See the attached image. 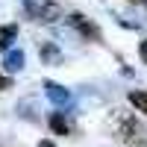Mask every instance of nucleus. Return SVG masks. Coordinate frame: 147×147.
I'll return each instance as SVG.
<instances>
[{
  "instance_id": "nucleus-6",
  "label": "nucleus",
  "mask_w": 147,
  "mask_h": 147,
  "mask_svg": "<svg viewBox=\"0 0 147 147\" xmlns=\"http://www.w3.org/2000/svg\"><path fill=\"white\" fill-rule=\"evenodd\" d=\"M129 103L138 109V112L147 115V91H129Z\"/></svg>"
},
{
  "instance_id": "nucleus-5",
  "label": "nucleus",
  "mask_w": 147,
  "mask_h": 147,
  "mask_svg": "<svg viewBox=\"0 0 147 147\" xmlns=\"http://www.w3.org/2000/svg\"><path fill=\"white\" fill-rule=\"evenodd\" d=\"M50 129L56 132V136H68V132H71V124H68V121H65L62 115L56 112V115L50 118Z\"/></svg>"
},
{
  "instance_id": "nucleus-4",
  "label": "nucleus",
  "mask_w": 147,
  "mask_h": 147,
  "mask_svg": "<svg viewBox=\"0 0 147 147\" xmlns=\"http://www.w3.org/2000/svg\"><path fill=\"white\" fill-rule=\"evenodd\" d=\"M3 65H6V71H21L24 68V50H9Z\"/></svg>"
},
{
  "instance_id": "nucleus-8",
  "label": "nucleus",
  "mask_w": 147,
  "mask_h": 147,
  "mask_svg": "<svg viewBox=\"0 0 147 147\" xmlns=\"http://www.w3.org/2000/svg\"><path fill=\"white\" fill-rule=\"evenodd\" d=\"M138 53H141V59H144V62H147V38L141 41V47H138Z\"/></svg>"
},
{
  "instance_id": "nucleus-3",
  "label": "nucleus",
  "mask_w": 147,
  "mask_h": 147,
  "mask_svg": "<svg viewBox=\"0 0 147 147\" xmlns=\"http://www.w3.org/2000/svg\"><path fill=\"white\" fill-rule=\"evenodd\" d=\"M18 38V27L15 24H6V27H0V50H6V47Z\"/></svg>"
},
{
  "instance_id": "nucleus-1",
  "label": "nucleus",
  "mask_w": 147,
  "mask_h": 147,
  "mask_svg": "<svg viewBox=\"0 0 147 147\" xmlns=\"http://www.w3.org/2000/svg\"><path fill=\"white\" fill-rule=\"evenodd\" d=\"M68 24H71V27L77 30V32H82L85 38H94V41H100V30H97V27H94V24H91L88 18H85V15H80V12L68 15Z\"/></svg>"
},
{
  "instance_id": "nucleus-9",
  "label": "nucleus",
  "mask_w": 147,
  "mask_h": 147,
  "mask_svg": "<svg viewBox=\"0 0 147 147\" xmlns=\"http://www.w3.org/2000/svg\"><path fill=\"white\" fill-rule=\"evenodd\" d=\"M3 88H9V80H6V77H0V91H3Z\"/></svg>"
},
{
  "instance_id": "nucleus-7",
  "label": "nucleus",
  "mask_w": 147,
  "mask_h": 147,
  "mask_svg": "<svg viewBox=\"0 0 147 147\" xmlns=\"http://www.w3.org/2000/svg\"><path fill=\"white\" fill-rule=\"evenodd\" d=\"M21 3H24V9H27L30 18L38 21V12H41V3H44V0H21Z\"/></svg>"
},
{
  "instance_id": "nucleus-2",
  "label": "nucleus",
  "mask_w": 147,
  "mask_h": 147,
  "mask_svg": "<svg viewBox=\"0 0 147 147\" xmlns=\"http://www.w3.org/2000/svg\"><path fill=\"white\" fill-rule=\"evenodd\" d=\"M44 88H47V97L56 103V106H65L68 103V88H62V85H56V82H44Z\"/></svg>"
},
{
  "instance_id": "nucleus-11",
  "label": "nucleus",
  "mask_w": 147,
  "mask_h": 147,
  "mask_svg": "<svg viewBox=\"0 0 147 147\" xmlns=\"http://www.w3.org/2000/svg\"><path fill=\"white\" fill-rule=\"evenodd\" d=\"M144 3H147V0H144Z\"/></svg>"
},
{
  "instance_id": "nucleus-10",
  "label": "nucleus",
  "mask_w": 147,
  "mask_h": 147,
  "mask_svg": "<svg viewBox=\"0 0 147 147\" xmlns=\"http://www.w3.org/2000/svg\"><path fill=\"white\" fill-rule=\"evenodd\" d=\"M38 147H53V144H50V141H44V144H38Z\"/></svg>"
}]
</instances>
